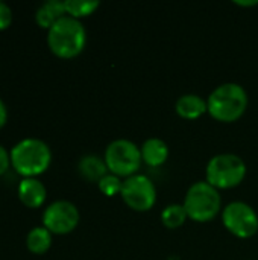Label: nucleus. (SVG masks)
<instances>
[{"instance_id":"nucleus-3","label":"nucleus","mask_w":258,"mask_h":260,"mask_svg":"<svg viewBox=\"0 0 258 260\" xmlns=\"http://www.w3.org/2000/svg\"><path fill=\"white\" fill-rule=\"evenodd\" d=\"M208 113L219 122H236L243 116L248 107L245 88L236 82H227L214 88L207 101Z\"/></svg>"},{"instance_id":"nucleus-6","label":"nucleus","mask_w":258,"mask_h":260,"mask_svg":"<svg viewBox=\"0 0 258 260\" xmlns=\"http://www.w3.org/2000/svg\"><path fill=\"white\" fill-rule=\"evenodd\" d=\"M105 163L108 171L117 177H132L140 169L141 151L131 140L119 139L111 142L105 151Z\"/></svg>"},{"instance_id":"nucleus-22","label":"nucleus","mask_w":258,"mask_h":260,"mask_svg":"<svg viewBox=\"0 0 258 260\" xmlns=\"http://www.w3.org/2000/svg\"><path fill=\"white\" fill-rule=\"evenodd\" d=\"M258 2H237V5L240 6H252V5H257Z\"/></svg>"},{"instance_id":"nucleus-9","label":"nucleus","mask_w":258,"mask_h":260,"mask_svg":"<svg viewBox=\"0 0 258 260\" xmlns=\"http://www.w3.org/2000/svg\"><path fill=\"white\" fill-rule=\"evenodd\" d=\"M43 224L53 235H68L79 224V210L70 201H55L44 210Z\"/></svg>"},{"instance_id":"nucleus-11","label":"nucleus","mask_w":258,"mask_h":260,"mask_svg":"<svg viewBox=\"0 0 258 260\" xmlns=\"http://www.w3.org/2000/svg\"><path fill=\"white\" fill-rule=\"evenodd\" d=\"M140 151L141 160L151 168H158L164 165L169 157V148L161 139H148Z\"/></svg>"},{"instance_id":"nucleus-13","label":"nucleus","mask_w":258,"mask_h":260,"mask_svg":"<svg viewBox=\"0 0 258 260\" xmlns=\"http://www.w3.org/2000/svg\"><path fill=\"white\" fill-rule=\"evenodd\" d=\"M65 5L64 2L59 0H49L46 3H43L35 14V20L38 23L40 27H46L50 29L59 18H62L65 15Z\"/></svg>"},{"instance_id":"nucleus-1","label":"nucleus","mask_w":258,"mask_h":260,"mask_svg":"<svg viewBox=\"0 0 258 260\" xmlns=\"http://www.w3.org/2000/svg\"><path fill=\"white\" fill-rule=\"evenodd\" d=\"M87 43V32L78 18L64 15L47 32V44L59 58L78 56Z\"/></svg>"},{"instance_id":"nucleus-12","label":"nucleus","mask_w":258,"mask_h":260,"mask_svg":"<svg viewBox=\"0 0 258 260\" xmlns=\"http://www.w3.org/2000/svg\"><path fill=\"white\" fill-rule=\"evenodd\" d=\"M176 113L182 117V119H198L201 117L204 113L208 111V105L207 101H204L201 96L198 94H184L176 101Z\"/></svg>"},{"instance_id":"nucleus-7","label":"nucleus","mask_w":258,"mask_h":260,"mask_svg":"<svg viewBox=\"0 0 258 260\" xmlns=\"http://www.w3.org/2000/svg\"><path fill=\"white\" fill-rule=\"evenodd\" d=\"M222 221L227 230L240 239L252 238L258 232V215L249 204L242 201L230 203L222 212Z\"/></svg>"},{"instance_id":"nucleus-18","label":"nucleus","mask_w":258,"mask_h":260,"mask_svg":"<svg viewBox=\"0 0 258 260\" xmlns=\"http://www.w3.org/2000/svg\"><path fill=\"white\" fill-rule=\"evenodd\" d=\"M122 187H123V183H122L120 177L113 175V174H106L99 181V189L106 197H114V195L120 193L122 192Z\"/></svg>"},{"instance_id":"nucleus-14","label":"nucleus","mask_w":258,"mask_h":260,"mask_svg":"<svg viewBox=\"0 0 258 260\" xmlns=\"http://www.w3.org/2000/svg\"><path fill=\"white\" fill-rule=\"evenodd\" d=\"M78 169H79V174L85 180H88V181H97V183L108 172V168H106L105 160H102L97 155H85V157H82L81 161H79V165H78Z\"/></svg>"},{"instance_id":"nucleus-4","label":"nucleus","mask_w":258,"mask_h":260,"mask_svg":"<svg viewBox=\"0 0 258 260\" xmlns=\"http://www.w3.org/2000/svg\"><path fill=\"white\" fill-rule=\"evenodd\" d=\"M222 200L219 190L207 181H198L187 190L184 209L187 216L196 222H208L220 212Z\"/></svg>"},{"instance_id":"nucleus-19","label":"nucleus","mask_w":258,"mask_h":260,"mask_svg":"<svg viewBox=\"0 0 258 260\" xmlns=\"http://www.w3.org/2000/svg\"><path fill=\"white\" fill-rule=\"evenodd\" d=\"M12 23V11L8 3L0 0V30H5Z\"/></svg>"},{"instance_id":"nucleus-16","label":"nucleus","mask_w":258,"mask_h":260,"mask_svg":"<svg viewBox=\"0 0 258 260\" xmlns=\"http://www.w3.org/2000/svg\"><path fill=\"white\" fill-rule=\"evenodd\" d=\"M187 212L184 206L181 204H169L163 212H161V222L167 229H178L181 227L186 219H187Z\"/></svg>"},{"instance_id":"nucleus-15","label":"nucleus","mask_w":258,"mask_h":260,"mask_svg":"<svg viewBox=\"0 0 258 260\" xmlns=\"http://www.w3.org/2000/svg\"><path fill=\"white\" fill-rule=\"evenodd\" d=\"M52 245V233L43 225L35 227L27 233L26 238V247L33 254H44Z\"/></svg>"},{"instance_id":"nucleus-21","label":"nucleus","mask_w":258,"mask_h":260,"mask_svg":"<svg viewBox=\"0 0 258 260\" xmlns=\"http://www.w3.org/2000/svg\"><path fill=\"white\" fill-rule=\"evenodd\" d=\"M6 120H8V108H6L5 102L0 99V128H3Z\"/></svg>"},{"instance_id":"nucleus-8","label":"nucleus","mask_w":258,"mask_h":260,"mask_svg":"<svg viewBox=\"0 0 258 260\" xmlns=\"http://www.w3.org/2000/svg\"><path fill=\"white\" fill-rule=\"evenodd\" d=\"M128 207L135 212H148L157 201V189L146 175H132L123 181L120 192Z\"/></svg>"},{"instance_id":"nucleus-20","label":"nucleus","mask_w":258,"mask_h":260,"mask_svg":"<svg viewBox=\"0 0 258 260\" xmlns=\"http://www.w3.org/2000/svg\"><path fill=\"white\" fill-rule=\"evenodd\" d=\"M9 166H11V154L6 151L5 146L0 145V175L6 174Z\"/></svg>"},{"instance_id":"nucleus-10","label":"nucleus","mask_w":258,"mask_h":260,"mask_svg":"<svg viewBox=\"0 0 258 260\" xmlns=\"http://www.w3.org/2000/svg\"><path fill=\"white\" fill-rule=\"evenodd\" d=\"M46 193L44 184L36 178H23L18 184V198L26 207H40L46 201Z\"/></svg>"},{"instance_id":"nucleus-5","label":"nucleus","mask_w":258,"mask_h":260,"mask_svg":"<svg viewBox=\"0 0 258 260\" xmlns=\"http://www.w3.org/2000/svg\"><path fill=\"white\" fill-rule=\"evenodd\" d=\"M246 175L245 161L236 154L214 155L207 165V183L219 189L239 186Z\"/></svg>"},{"instance_id":"nucleus-2","label":"nucleus","mask_w":258,"mask_h":260,"mask_svg":"<svg viewBox=\"0 0 258 260\" xmlns=\"http://www.w3.org/2000/svg\"><path fill=\"white\" fill-rule=\"evenodd\" d=\"M11 165L24 178H35L47 171L52 152L47 143L40 139H23L11 149Z\"/></svg>"},{"instance_id":"nucleus-17","label":"nucleus","mask_w":258,"mask_h":260,"mask_svg":"<svg viewBox=\"0 0 258 260\" xmlns=\"http://www.w3.org/2000/svg\"><path fill=\"white\" fill-rule=\"evenodd\" d=\"M65 12L73 17V18H81V17H87L91 15L97 8H99V2L97 0H65Z\"/></svg>"}]
</instances>
